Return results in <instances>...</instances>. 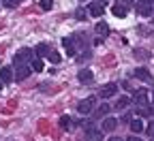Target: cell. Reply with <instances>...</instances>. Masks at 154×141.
<instances>
[{
	"label": "cell",
	"instance_id": "cell-1",
	"mask_svg": "<svg viewBox=\"0 0 154 141\" xmlns=\"http://www.w3.org/2000/svg\"><path fill=\"white\" fill-rule=\"evenodd\" d=\"M30 60H32V49H28V47L19 49L15 54V64H30Z\"/></svg>",
	"mask_w": 154,
	"mask_h": 141
},
{
	"label": "cell",
	"instance_id": "cell-2",
	"mask_svg": "<svg viewBox=\"0 0 154 141\" xmlns=\"http://www.w3.org/2000/svg\"><path fill=\"white\" fill-rule=\"evenodd\" d=\"M131 100H135L139 107H143V105H148V90L146 88H139V90H135V94H133V98Z\"/></svg>",
	"mask_w": 154,
	"mask_h": 141
},
{
	"label": "cell",
	"instance_id": "cell-3",
	"mask_svg": "<svg viewBox=\"0 0 154 141\" xmlns=\"http://www.w3.org/2000/svg\"><path fill=\"white\" fill-rule=\"evenodd\" d=\"M94 109V98L90 96V98H84V100H79V103H77V111H79V113H90Z\"/></svg>",
	"mask_w": 154,
	"mask_h": 141
},
{
	"label": "cell",
	"instance_id": "cell-4",
	"mask_svg": "<svg viewBox=\"0 0 154 141\" xmlns=\"http://www.w3.org/2000/svg\"><path fill=\"white\" fill-rule=\"evenodd\" d=\"M30 73H32V69H30V66H26V64H17L15 79H17V81H22V79H28V77H30Z\"/></svg>",
	"mask_w": 154,
	"mask_h": 141
},
{
	"label": "cell",
	"instance_id": "cell-5",
	"mask_svg": "<svg viewBox=\"0 0 154 141\" xmlns=\"http://www.w3.org/2000/svg\"><path fill=\"white\" fill-rule=\"evenodd\" d=\"M86 13H90L92 17H101V15L105 13V9H103V5H101V2H90Z\"/></svg>",
	"mask_w": 154,
	"mask_h": 141
},
{
	"label": "cell",
	"instance_id": "cell-6",
	"mask_svg": "<svg viewBox=\"0 0 154 141\" xmlns=\"http://www.w3.org/2000/svg\"><path fill=\"white\" fill-rule=\"evenodd\" d=\"M116 92H118V86H116V84H107V86H103V88H101V92H99V94H101V98H111Z\"/></svg>",
	"mask_w": 154,
	"mask_h": 141
},
{
	"label": "cell",
	"instance_id": "cell-7",
	"mask_svg": "<svg viewBox=\"0 0 154 141\" xmlns=\"http://www.w3.org/2000/svg\"><path fill=\"white\" fill-rule=\"evenodd\" d=\"M77 79H79L82 84H92L94 75H92V71H90V69H82L79 73H77Z\"/></svg>",
	"mask_w": 154,
	"mask_h": 141
},
{
	"label": "cell",
	"instance_id": "cell-8",
	"mask_svg": "<svg viewBox=\"0 0 154 141\" xmlns=\"http://www.w3.org/2000/svg\"><path fill=\"white\" fill-rule=\"evenodd\" d=\"M62 45L66 47V54H69V56H75V54H77V43H75V38L66 36L64 41H62Z\"/></svg>",
	"mask_w": 154,
	"mask_h": 141
},
{
	"label": "cell",
	"instance_id": "cell-9",
	"mask_svg": "<svg viewBox=\"0 0 154 141\" xmlns=\"http://www.w3.org/2000/svg\"><path fill=\"white\" fill-rule=\"evenodd\" d=\"M137 13L141 15V17H150L152 15V5H146V2H137Z\"/></svg>",
	"mask_w": 154,
	"mask_h": 141
},
{
	"label": "cell",
	"instance_id": "cell-10",
	"mask_svg": "<svg viewBox=\"0 0 154 141\" xmlns=\"http://www.w3.org/2000/svg\"><path fill=\"white\" fill-rule=\"evenodd\" d=\"M126 11H128V9H126L122 2H116V5L111 7V13H113L116 17H120V19H122V17H126Z\"/></svg>",
	"mask_w": 154,
	"mask_h": 141
},
{
	"label": "cell",
	"instance_id": "cell-11",
	"mask_svg": "<svg viewBox=\"0 0 154 141\" xmlns=\"http://www.w3.org/2000/svg\"><path fill=\"white\" fill-rule=\"evenodd\" d=\"M11 79H13V71H11V66L0 69V81H2V84H9Z\"/></svg>",
	"mask_w": 154,
	"mask_h": 141
},
{
	"label": "cell",
	"instance_id": "cell-12",
	"mask_svg": "<svg viewBox=\"0 0 154 141\" xmlns=\"http://www.w3.org/2000/svg\"><path fill=\"white\" fill-rule=\"evenodd\" d=\"M58 124H60V128H64V130H71L73 128V120H71V115H60Z\"/></svg>",
	"mask_w": 154,
	"mask_h": 141
},
{
	"label": "cell",
	"instance_id": "cell-13",
	"mask_svg": "<svg viewBox=\"0 0 154 141\" xmlns=\"http://www.w3.org/2000/svg\"><path fill=\"white\" fill-rule=\"evenodd\" d=\"M116 126H118V120H116V118H105V120H103V130L109 133V130H113Z\"/></svg>",
	"mask_w": 154,
	"mask_h": 141
},
{
	"label": "cell",
	"instance_id": "cell-14",
	"mask_svg": "<svg viewBox=\"0 0 154 141\" xmlns=\"http://www.w3.org/2000/svg\"><path fill=\"white\" fill-rule=\"evenodd\" d=\"M86 141H103V133L90 128V130H88V135H86Z\"/></svg>",
	"mask_w": 154,
	"mask_h": 141
},
{
	"label": "cell",
	"instance_id": "cell-15",
	"mask_svg": "<svg viewBox=\"0 0 154 141\" xmlns=\"http://www.w3.org/2000/svg\"><path fill=\"white\" fill-rule=\"evenodd\" d=\"M135 77H137V79H146V81H152V75L146 71V69H135Z\"/></svg>",
	"mask_w": 154,
	"mask_h": 141
},
{
	"label": "cell",
	"instance_id": "cell-16",
	"mask_svg": "<svg viewBox=\"0 0 154 141\" xmlns=\"http://www.w3.org/2000/svg\"><path fill=\"white\" fill-rule=\"evenodd\" d=\"M131 130L133 133H143L146 130V124L141 122V120H133V122H131Z\"/></svg>",
	"mask_w": 154,
	"mask_h": 141
},
{
	"label": "cell",
	"instance_id": "cell-17",
	"mask_svg": "<svg viewBox=\"0 0 154 141\" xmlns=\"http://www.w3.org/2000/svg\"><path fill=\"white\" fill-rule=\"evenodd\" d=\"M32 54H36L38 58H41V56H47V54H49V45H45V43H41V45H36V49H34Z\"/></svg>",
	"mask_w": 154,
	"mask_h": 141
},
{
	"label": "cell",
	"instance_id": "cell-18",
	"mask_svg": "<svg viewBox=\"0 0 154 141\" xmlns=\"http://www.w3.org/2000/svg\"><path fill=\"white\" fill-rule=\"evenodd\" d=\"M96 34L107 36V34H109V26H107L105 22H99V24H96Z\"/></svg>",
	"mask_w": 154,
	"mask_h": 141
},
{
	"label": "cell",
	"instance_id": "cell-19",
	"mask_svg": "<svg viewBox=\"0 0 154 141\" xmlns=\"http://www.w3.org/2000/svg\"><path fill=\"white\" fill-rule=\"evenodd\" d=\"M30 64H32V71H36V73H41L45 66H43V60L38 58V60H30Z\"/></svg>",
	"mask_w": 154,
	"mask_h": 141
},
{
	"label": "cell",
	"instance_id": "cell-20",
	"mask_svg": "<svg viewBox=\"0 0 154 141\" xmlns=\"http://www.w3.org/2000/svg\"><path fill=\"white\" fill-rule=\"evenodd\" d=\"M128 103H131V98H128V96H122L118 103H116V109H126V107H128Z\"/></svg>",
	"mask_w": 154,
	"mask_h": 141
},
{
	"label": "cell",
	"instance_id": "cell-21",
	"mask_svg": "<svg viewBox=\"0 0 154 141\" xmlns=\"http://www.w3.org/2000/svg\"><path fill=\"white\" fill-rule=\"evenodd\" d=\"M105 113H109V105H101L99 109H96V113H94V118H103Z\"/></svg>",
	"mask_w": 154,
	"mask_h": 141
},
{
	"label": "cell",
	"instance_id": "cell-22",
	"mask_svg": "<svg viewBox=\"0 0 154 141\" xmlns=\"http://www.w3.org/2000/svg\"><path fill=\"white\" fill-rule=\"evenodd\" d=\"M47 56H49V60H51L54 64H58V62L62 60V56H60V54H58V51H51V49H49V54H47Z\"/></svg>",
	"mask_w": 154,
	"mask_h": 141
},
{
	"label": "cell",
	"instance_id": "cell-23",
	"mask_svg": "<svg viewBox=\"0 0 154 141\" xmlns=\"http://www.w3.org/2000/svg\"><path fill=\"white\" fill-rule=\"evenodd\" d=\"M75 17H77V19H79V22H84V19L88 17V13H86V9H77V11H75Z\"/></svg>",
	"mask_w": 154,
	"mask_h": 141
},
{
	"label": "cell",
	"instance_id": "cell-24",
	"mask_svg": "<svg viewBox=\"0 0 154 141\" xmlns=\"http://www.w3.org/2000/svg\"><path fill=\"white\" fill-rule=\"evenodd\" d=\"M51 7H54V0H41V9L43 11H49Z\"/></svg>",
	"mask_w": 154,
	"mask_h": 141
},
{
	"label": "cell",
	"instance_id": "cell-25",
	"mask_svg": "<svg viewBox=\"0 0 154 141\" xmlns=\"http://www.w3.org/2000/svg\"><path fill=\"white\" fill-rule=\"evenodd\" d=\"M22 0H5V7H9V9H13V7H17Z\"/></svg>",
	"mask_w": 154,
	"mask_h": 141
},
{
	"label": "cell",
	"instance_id": "cell-26",
	"mask_svg": "<svg viewBox=\"0 0 154 141\" xmlns=\"http://www.w3.org/2000/svg\"><path fill=\"white\" fill-rule=\"evenodd\" d=\"M135 58H148L146 51H139V49H135Z\"/></svg>",
	"mask_w": 154,
	"mask_h": 141
},
{
	"label": "cell",
	"instance_id": "cell-27",
	"mask_svg": "<svg viewBox=\"0 0 154 141\" xmlns=\"http://www.w3.org/2000/svg\"><path fill=\"white\" fill-rule=\"evenodd\" d=\"M118 2H122V5H124V7H126V9H128V7H131V5H133V0H118Z\"/></svg>",
	"mask_w": 154,
	"mask_h": 141
},
{
	"label": "cell",
	"instance_id": "cell-28",
	"mask_svg": "<svg viewBox=\"0 0 154 141\" xmlns=\"http://www.w3.org/2000/svg\"><path fill=\"white\" fill-rule=\"evenodd\" d=\"M148 133H150V135H152V137H154V122H152V124H150V126H148Z\"/></svg>",
	"mask_w": 154,
	"mask_h": 141
},
{
	"label": "cell",
	"instance_id": "cell-29",
	"mask_svg": "<svg viewBox=\"0 0 154 141\" xmlns=\"http://www.w3.org/2000/svg\"><path fill=\"white\" fill-rule=\"evenodd\" d=\"M126 141H141V139H139V137H128Z\"/></svg>",
	"mask_w": 154,
	"mask_h": 141
},
{
	"label": "cell",
	"instance_id": "cell-30",
	"mask_svg": "<svg viewBox=\"0 0 154 141\" xmlns=\"http://www.w3.org/2000/svg\"><path fill=\"white\" fill-rule=\"evenodd\" d=\"M139 2H146V5H154V0H139Z\"/></svg>",
	"mask_w": 154,
	"mask_h": 141
},
{
	"label": "cell",
	"instance_id": "cell-31",
	"mask_svg": "<svg viewBox=\"0 0 154 141\" xmlns=\"http://www.w3.org/2000/svg\"><path fill=\"white\" fill-rule=\"evenodd\" d=\"M107 141H122L120 137H111V139H107Z\"/></svg>",
	"mask_w": 154,
	"mask_h": 141
},
{
	"label": "cell",
	"instance_id": "cell-32",
	"mask_svg": "<svg viewBox=\"0 0 154 141\" xmlns=\"http://www.w3.org/2000/svg\"><path fill=\"white\" fill-rule=\"evenodd\" d=\"M0 90H2V81H0Z\"/></svg>",
	"mask_w": 154,
	"mask_h": 141
},
{
	"label": "cell",
	"instance_id": "cell-33",
	"mask_svg": "<svg viewBox=\"0 0 154 141\" xmlns=\"http://www.w3.org/2000/svg\"><path fill=\"white\" fill-rule=\"evenodd\" d=\"M152 103H154V98H152Z\"/></svg>",
	"mask_w": 154,
	"mask_h": 141
},
{
	"label": "cell",
	"instance_id": "cell-34",
	"mask_svg": "<svg viewBox=\"0 0 154 141\" xmlns=\"http://www.w3.org/2000/svg\"><path fill=\"white\" fill-rule=\"evenodd\" d=\"M152 141H154V137H152Z\"/></svg>",
	"mask_w": 154,
	"mask_h": 141
}]
</instances>
